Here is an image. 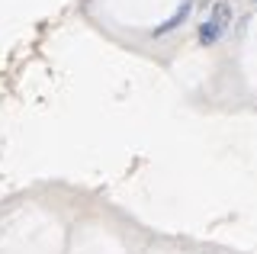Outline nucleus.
Masks as SVG:
<instances>
[{
	"mask_svg": "<svg viewBox=\"0 0 257 254\" xmlns=\"http://www.w3.org/2000/svg\"><path fill=\"white\" fill-rule=\"evenodd\" d=\"M190 7H193V0H183V4H180V10H177V13H174V17H171V20H167V23H161V26L155 29V36H164V33H171V29H174V26H180V23H183V20H187V13H190Z\"/></svg>",
	"mask_w": 257,
	"mask_h": 254,
	"instance_id": "obj_1",
	"label": "nucleus"
},
{
	"mask_svg": "<svg viewBox=\"0 0 257 254\" xmlns=\"http://www.w3.org/2000/svg\"><path fill=\"white\" fill-rule=\"evenodd\" d=\"M212 23H215V26H219L222 33H225V29H228V23H231V7L219 0V4L212 7Z\"/></svg>",
	"mask_w": 257,
	"mask_h": 254,
	"instance_id": "obj_2",
	"label": "nucleus"
},
{
	"mask_svg": "<svg viewBox=\"0 0 257 254\" xmlns=\"http://www.w3.org/2000/svg\"><path fill=\"white\" fill-rule=\"evenodd\" d=\"M219 39H222V29L215 26L212 20H209L206 26H199V42L203 45H212V42H219Z\"/></svg>",
	"mask_w": 257,
	"mask_h": 254,
	"instance_id": "obj_3",
	"label": "nucleus"
}]
</instances>
